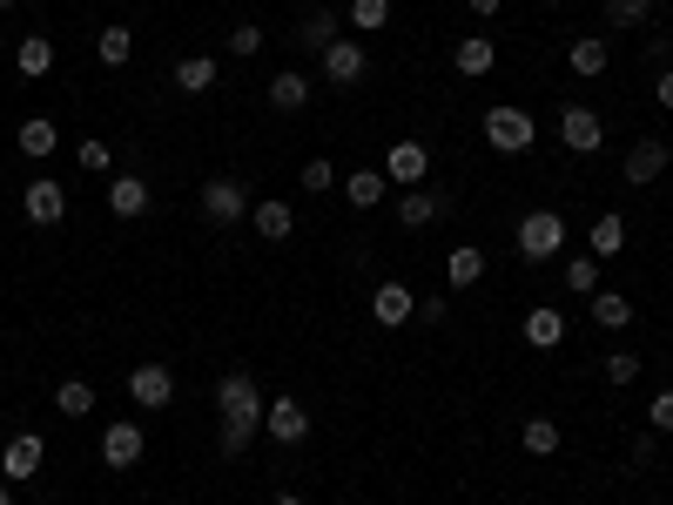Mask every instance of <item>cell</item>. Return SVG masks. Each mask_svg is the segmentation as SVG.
<instances>
[{"mask_svg": "<svg viewBox=\"0 0 673 505\" xmlns=\"http://www.w3.org/2000/svg\"><path fill=\"white\" fill-rule=\"evenodd\" d=\"M216 411H223V432H216V445H223V458H243L250 445H256V432H263V392H256V377L250 371H229L223 384H216Z\"/></svg>", "mask_w": 673, "mask_h": 505, "instance_id": "1", "label": "cell"}, {"mask_svg": "<svg viewBox=\"0 0 673 505\" xmlns=\"http://www.w3.org/2000/svg\"><path fill=\"white\" fill-rule=\"evenodd\" d=\"M566 250V216L560 209H526L519 216V256L526 263H552Z\"/></svg>", "mask_w": 673, "mask_h": 505, "instance_id": "2", "label": "cell"}, {"mask_svg": "<svg viewBox=\"0 0 673 505\" xmlns=\"http://www.w3.org/2000/svg\"><path fill=\"white\" fill-rule=\"evenodd\" d=\"M485 142L498 148V155H526L532 142H539V129H532V115L526 108H485Z\"/></svg>", "mask_w": 673, "mask_h": 505, "instance_id": "3", "label": "cell"}, {"mask_svg": "<svg viewBox=\"0 0 673 505\" xmlns=\"http://www.w3.org/2000/svg\"><path fill=\"white\" fill-rule=\"evenodd\" d=\"M364 74H371V48H364V41H344V34H337V41L324 48V82H331V88H358Z\"/></svg>", "mask_w": 673, "mask_h": 505, "instance_id": "4", "label": "cell"}, {"mask_svg": "<svg viewBox=\"0 0 673 505\" xmlns=\"http://www.w3.org/2000/svg\"><path fill=\"white\" fill-rule=\"evenodd\" d=\"M195 203H203V216H209L216 229H229V223H243V216H250V196H243V182H229V176H209V182H203V196H195Z\"/></svg>", "mask_w": 673, "mask_h": 505, "instance_id": "5", "label": "cell"}, {"mask_svg": "<svg viewBox=\"0 0 673 505\" xmlns=\"http://www.w3.org/2000/svg\"><path fill=\"white\" fill-rule=\"evenodd\" d=\"M560 142H566L573 155H592V148H606V122H600L586 101H573V108H560Z\"/></svg>", "mask_w": 673, "mask_h": 505, "instance_id": "6", "label": "cell"}, {"mask_svg": "<svg viewBox=\"0 0 673 505\" xmlns=\"http://www.w3.org/2000/svg\"><path fill=\"white\" fill-rule=\"evenodd\" d=\"M148 438H142V424L135 418H115L108 432H101V465H115V472H129V465H142Z\"/></svg>", "mask_w": 673, "mask_h": 505, "instance_id": "7", "label": "cell"}, {"mask_svg": "<svg viewBox=\"0 0 673 505\" xmlns=\"http://www.w3.org/2000/svg\"><path fill=\"white\" fill-rule=\"evenodd\" d=\"M21 209H27V223H41V229H55V223L68 216V189H61L55 176H34V182L21 189Z\"/></svg>", "mask_w": 673, "mask_h": 505, "instance_id": "8", "label": "cell"}, {"mask_svg": "<svg viewBox=\"0 0 673 505\" xmlns=\"http://www.w3.org/2000/svg\"><path fill=\"white\" fill-rule=\"evenodd\" d=\"M41 458H48L41 438H34V432H14L8 452H0V479H8V485H27L34 472H41Z\"/></svg>", "mask_w": 673, "mask_h": 505, "instance_id": "9", "label": "cell"}, {"mask_svg": "<svg viewBox=\"0 0 673 505\" xmlns=\"http://www.w3.org/2000/svg\"><path fill=\"white\" fill-rule=\"evenodd\" d=\"M129 398H135L142 411H163V405L176 398V371H169V364H135V371H129Z\"/></svg>", "mask_w": 673, "mask_h": 505, "instance_id": "10", "label": "cell"}, {"mask_svg": "<svg viewBox=\"0 0 673 505\" xmlns=\"http://www.w3.org/2000/svg\"><path fill=\"white\" fill-rule=\"evenodd\" d=\"M424 176H431V148L424 142H398V148L384 155V182L390 189H418Z\"/></svg>", "mask_w": 673, "mask_h": 505, "instance_id": "11", "label": "cell"}, {"mask_svg": "<svg viewBox=\"0 0 673 505\" xmlns=\"http://www.w3.org/2000/svg\"><path fill=\"white\" fill-rule=\"evenodd\" d=\"M666 169H673V148H666V142H633V148H626V182H633V189L660 182Z\"/></svg>", "mask_w": 673, "mask_h": 505, "instance_id": "12", "label": "cell"}, {"mask_svg": "<svg viewBox=\"0 0 673 505\" xmlns=\"http://www.w3.org/2000/svg\"><path fill=\"white\" fill-rule=\"evenodd\" d=\"M263 432H269L276 445H303V438H310V411H303L297 398H276V405L263 411Z\"/></svg>", "mask_w": 673, "mask_h": 505, "instance_id": "13", "label": "cell"}, {"mask_svg": "<svg viewBox=\"0 0 673 505\" xmlns=\"http://www.w3.org/2000/svg\"><path fill=\"white\" fill-rule=\"evenodd\" d=\"M445 209H452V196H438V189H424V182L398 196V223H405V229H431Z\"/></svg>", "mask_w": 673, "mask_h": 505, "instance_id": "14", "label": "cell"}, {"mask_svg": "<svg viewBox=\"0 0 673 505\" xmlns=\"http://www.w3.org/2000/svg\"><path fill=\"white\" fill-rule=\"evenodd\" d=\"M411 310H418V297L398 284V277H390V284H377L371 290V317L384 324V330H398V324H411Z\"/></svg>", "mask_w": 673, "mask_h": 505, "instance_id": "15", "label": "cell"}, {"mask_svg": "<svg viewBox=\"0 0 673 505\" xmlns=\"http://www.w3.org/2000/svg\"><path fill=\"white\" fill-rule=\"evenodd\" d=\"M14 148L27 155V163H48V155L61 148V129L48 122V115H27V122L14 129Z\"/></svg>", "mask_w": 673, "mask_h": 505, "instance_id": "16", "label": "cell"}, {"mask_svg": "<svg viewBox=\"0 0 673 505\" xmlns=\"http://www.w3.org/2000/svg\"><path fill=\"white\" fill-rule=\"evenodd\" d=\"M108 209H115V216H122V223H135V216H148V182H142L135 169H122V176H115V182H108Z\"/></svg>", "mask_w": 673, "mask_h": 505, "instance_id": "17", "label": "cell"}, {"mask_svg": "<svg viewBox=\"0 0 673 505\" xmlns=\"http://www.w3.org/2000/svg\"><path fill=\"white\" fill-rule=\"evenodd\" d=\"M526 344H532V351H560V344H566V310H552V303L526 310Z\"/></svg>", "mask_w": 673, "mask_h": 505, "instance_id": "18", "label": "cell"}, {"mask_svg": "<svg viewBox=\"0 0 673 505\" xmlns=\"http://www.w3.org/2000/svg\"><path fill=\"white\" fill-rule=\"evenodd\" d=\"M452 68L458 74H492L498 68V41H492V34H465V41L452 48Z\"/></svg>", "mask_w": 673, "mask_h": 505, "instance_id": "19", "label": "cell"}, {"mask_svg": "<svg viewBox=\"0 0 673 505\" xmlns=\"http://www.w3.org/2000/svg\"><path fill=\"white\" fill-rule=\"evenodd\" d=\"M384 196H390L384 169H358V176H344V203H350V209H377Z\"/></svg>", "mask_w": 673, "mask_h": 505, "instance_id": "20", "label": "cell"}, {"mask_svg": "<svg viewBox=\"0 0 673 505\" xmlns=\"http://www.w3.org/2000/svg\"><path fill=\"white\" fill-rule=\"evenodd\" d=\"M250 223H256L263 243H284L290 229H297V209H290V203H250Z\"/></svg>", "mask_w": 673, "mask_h": 505, "instance_id": "21", "label": "cell"}, {"mask_svg": "<svg viewBox=\"0 0 673 505\" xmlns=\"http://www.w3.org/2000/svg\"><path fill=\"white\" fill-rule=\"evenodd\" d=\"M485 277V250H471V243H458L452 256H445V290H471Z\"/></svg>", "mask_w": 673, "mask_h": 505, "instance_id": "22", "label": "cell"}, {"mask_svg": "<svg viewBox=\"0 0 673 505\" xmlns=\"http://www.w3.org/2000/svg\"><path fill=\"white\" fill-rule=\"evenodd\" d=\"M331 41H337V14H331V8H310V14H303V27H297V48L324 55Z\"/></svg>", "mask_w": 673, "mask_h": 505, "instance_id": "23", "label": "cell"}, {"mask_svg": "<svg viewBox=\"0 0 673 505\" xmlns=\"http://www.w3.org/2000/svg\"><path fill=\"white\" fill-rule=\"evenodd\" d=\"M14 68L27 74V82H41V74L55 68V41H48V34H27V41L14 48Z\"/></svg>", "mask_w": 673, "mask_h": 505, "instance_id": "24", "label": "cell"}, {"mask_svg": "<svg viewBox=\"0 0 673 505\" xmlns=\"http://www.w3.org/2000/svg\"><path fill=\"white\" fill-rule=\"evenodd\" d=\"M176 88H182V95H209V88H216V61H209V55H182V61H176Z\"/></svg>", "mask_w": 673, "mask_h": 505, "instance_id": "25", "label": "cell"}, {"mask_svg": "<svg viewBox=\"0 0 673 505\" xmlns=\"http://www.w3.org/2000/svg\"><path fill=\"white\" fill-rule=\"evenodd\" d=\"M566 61H573V74H586V82H592V74H606L613 48L600 41V34H586V41H573V48H566Z\"/></svg>", "mask_w": 673, "mask_h": 505, "instance_id": "26", "label": "cell"}, {"mask_svg": "<svg viewBox=\"0 0 673 505\" xmlns=\"http://www.w3.org/2000/svg\"><path fill=\"white\" fill-rule=\"evenodd\" d=\"M95 55H101V68H122V61L135 55V34H129L122 21H108V27L95 34Z\"/></svg>", "mask_w": 673, "mask_h": 505, "instance_id": "27", "label": "cell"}, {"mask_svg": "<svg viewBox=\"0 0 673 505\" xmlns=\"http://www.w3.org/2000/svg\"><path fill=\"white\" fill-rule=\"evenodd\" d=\"M592 324H600V330H626L633 324V303L620 290H592Z\"/></svg>", "mask_w": 673, "mask_h": 505, "instance_id": "28", "label": "cell"}, {"mask_svg": "<svg viewBox=\"0 0 673 505\" xmlns=\"http://www.w3.org/2000/svg\"><path fill=\"white\" fill-rule=\"evenodd\" d=\"M263 95H269V108H276V115H297V108L310 101V82H303V74H276Z\"/></svg>", "mask_w": 673, "mask_h": 505, "instance_id": "29", "label": "cell"}, {"mask_svg": "<svg viewBox=\"0 0 673 505\" xmlns=\"http://www.w3.org/2000/svg\"><path fill=\"white\" fill-rule=\"evenodd\" d=\"M586 243H592V256H620V250H626V223H620V216L606 209L600 223L586 229Z\"/></svg>", "mask_w": 673, "mask_h": 505, "instance_id": "30", "label": "cell"}, {"mask_svg": "<svg viewBox=\"0 0 673 505\" xmlns=\"http://www.w3.org/2000/svg\"><path fill=\"white\" fill-rule=\"evenodd\" d=\"M55 411H61V418H88V411H95V384H88V377H68L61 392H55Z\"/></svg>", "mask_w": 673, "mask_h": 505, "instance_id": "31", "label": "cell"}, {"mask_svg": "<svg viewBox=\"0 0 673 505\" xmlns=\"http://www.w3.org/2000/svg\"><path fill=\"white\" fill-rule=\"evenodd\" d=\"M519 438H526V452H532V458H552L566 432H560V424H552V418H526V432H519Z\"/></svg>", "mask_w": 673, "mask_h": 505, "instance_id": "32", "label": "cell"}, {"mask_svg": "<svg viewBox=\"0 0 673 505\" xmlns=\"http://www.w3.org/2000/svg\"><path fill=\"white\" fill-rule=\"evenodd\" d=\"M566 290H573V297L600 290V256H573V263H566Z\"/></svg>", "mask_w": 673, "mask_h": 505, "instance_id": "33", "label": "cell"}, {"mask_svg": "<svg viewBox=\"0 0 673 505\" xmlns=\"http://www.w3.org/2000/svg\"><path fill=\"white\" fill-rule=\"evenodd\" d=\"M390 21V0H350V27L358 34H377Z\"/></svg>", "mask_w": 673, "mask_h": 505, "instance_id": "34", "label": "cell"}, {"mask_svg": "<svg viewBox=\"0 0 673 505\" xmlns=\"http://www.w3.org/2000/svg\"><path fill=\"white\" fill-rule=\"evenodd\" d=\"M263 41H269V34H263L256 21H243V27H229V55H236V61H250V55H263Z\"/></svg>", "mask_w": 673, "mask_h": 505, "instance_id": "35", "label": "cell"}, {"mask_svg": "<svg viewBox=\"0 0 673 505\" xmlns=\"http://www.w3.org/2000/svg\"><path fill=\"white\" fill-rule=\"evenodd\" d=\"M653 14V0H606V27H640Z\"/></svg>", "mask_w": 673, "mask_h": 505, "instance_id": "36", "label": "cell"}, {"mask_svg": "<svg viewBox=\"0 0 673 505\" xmlns=\"http://www.w3.org/2000/svg\"><path fill=\"white\" fill-rule=\"evenodd\" d=\"M303 189H310V196H324V189H337V169L324 163V155H316V163H303V176H297Z\"/></svg>", "mask_w": 673, "mask_h": 505, "instance_id": "37", "label": "cell"}, {"mask_svg": "<svg viewBox=\"0 0 673 505\" xmlns=\"http://www.w3.org/2000/svg\"><path fill=\"white\" fill-rule=\"evenodd\" d=\"M74 155H82V169H95V176H108V169H115V148H108V142H82Z\"/></svg>", "mask_w": 673, "mask_h": 505, "instance_id": "38", "label": "cell"}, {"mask_svg": "<svg viewBox=\"0 0 673 505\" xmlns=\"http://www.w3.org/2000/svg\"><path fill=\"white\" fill-rule=\"evenodd\" d=\"M633 377H640V358H633V351H613V358H606V384H633Z\"/></svg>", "mask_w": 673, "mask_h": 505, "instance_id": "39", "label": "cell"}, {"mask_svg": "<svg viewBox=\"0 0 673 505\" xmlns=\"http://www.w3.org/2000/svg\"><path fill=\"white\" fill-rule=\"evenodd\" d=\"M411 324H445V290H431V297H418V310H411Z\"/></svg>", "mask_w": 673, "mask_h": 505, "instance_id": "40", "label": "cell"}, {"mask_svg": "<svg viewBox=\"0 0 673 505\" xmlns=\"http://www.w3.org/2000/svg\"><path fill=\"white\" fill-rule=\"evenodd\" d=\"M647 424H653V432H673V392H660V398L647 405Z\"/></svg>", "mask_w": 673, "mask_h": 505, "instance_id": "41", "label": "cell"}, {"mask_svg": "<svg viewBox=\"0 0 673 505\" xmlns=\"http://www.w3.org/2000/svg\"><path fill=\"white\" fill-rule=\"evenodd\" d=\"M660 108H673V68H660Z\"/></svg>", "mask_w": 673, "mask_h": 505, "instance_id": "42", "label": "cell"}, {"mask_svg": "<svg viewBox=\"0 0 673 505\" xmlns=\"http://www.w3.org/2000/svg\"><path fill=\"white\" fill-rule=\"evenodd\" d=\"M465 8L479 14V21H492V14H498V0H465Z\"/></svg>", "mask_w": 673, "mask_h": 505, "instance_id": "43", "label": "cell"}, {"mask_svg": "<svg viewBox=\"0 0 673 505\" xmlns=\"http://www.w3.org/2000/svg\"><path fill=\"white\" fill-rule=\"evenodd\" d=\"M269 505H303V492H276V498H269Z\"/></svg>", "mask_w": 673, "mask_h": 505, "instance_id": "44", "label": "cell"}, {"mask_svg": "<svg viewBox=\"0 0 673 505\" xmlns=\"http://www.w3.org/2000/svg\"><path fill=\"white\" fill-rule=\"evenodd\" d=\"M0 505H14V485H8V479H0Z\"/></svg>", "mask_w": 673, "mask_h": 505, "instance_id": "45", "label": "cell"}, {"mask_svg": "<svg viewBox=\"0 0 673 505\" xmlns=\"http://www.w3.org/2000/svg\"><path fill=\"white\" fill-rule=\"evenodd\" d=\"M8 8H14V0H0V14H8Z\"/></svg>", "mask_w": 673, "mask_h": 505, "instance_id": "46", "label": "cell"}, {"mask_svg": "<svg viewBox=\"0 0 673 505\" xmlns=\"http://www.w3.org/2000/svg\"><path fill=\"white\" fill-rule=\"evenodd\" d=\"M666 14H673V8H666Z\"/></svg>", "mask_w": 673, "mask_h": 505, "instance_id": "47", "label": "cell"}]
</instances>
